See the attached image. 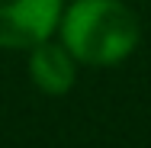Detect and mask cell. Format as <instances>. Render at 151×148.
<instances>
[{"instance_id":"cell-1","label":"cell","mask_w":151,"mask_h":148,"mask_svg":"<svg viewBox=\"0 0 151 148\" xmlns=\"http://www.w3.org/2000/svg\"><path fill=\"white\" fill-rule=\"evenodd\" d=\"M138 39V19L122 0H74L61 16V42L81 64H119L135 52Z\"/></svg>"},{"instance_id":"cell-2","label":"cell","mask_w":151,"mask_h":148,"mask_svg":"<svg viewBox=\"0 0 151 148\" xmlns=\"http://www.w3.org/2000/svg\"><path fill=\"white\" fill-rule=\"evenodd\" d=\"M61 19V0H0V45L26 48L48 39Z\"/></svg>"},{"instance_id":"cell-3","label":"cell","mask_w":151,"mask_h":148,"mask_svg":"<svg viewBox=\"0 0 151 148\" xmlns=\"http://www.w3.org/2000/svg\"><path fill=\"white\" fill-rule=\"evenodd\" d=\"M29 71L32 81L39 84V90L61 97L74 87V77H77V58L71 55V48L64 42H52V39H42L32 45L29 55Z\"/></svg>"}]
</instances>
